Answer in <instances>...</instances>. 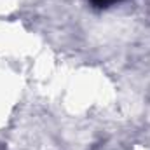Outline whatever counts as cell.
Segmentation results:
<instances>
[{
	"label": "cell",
	"mask_w": 150,
	"mask_h": 150,
	"mask_svg": "<svg viewBox=\"0 0 150 150\" xmlns=\"http://www.w3.org/2000/svg\"><path fill=\"white\" fill-rule=\"evenodd\" d=\"M94 7H98V9H107V7H110L113 4H117V2H120V0H89Z\"/></svg>",
	"instance_id": "6da1fadb"
}]
</instances>
